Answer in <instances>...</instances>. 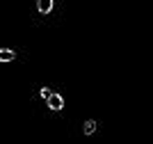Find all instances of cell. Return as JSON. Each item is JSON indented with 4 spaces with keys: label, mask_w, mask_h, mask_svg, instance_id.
Listing matches in <instances>:
<instances>
[{
    "label": "cell",
    "mask_w": 153,
    "mask_h": 144,
    "mask_svg": "<svg viewBox=\"0 0 153 144\" xmlns=\"http://www.w3.org/2000/svg\"><path fill=\"white\" fill-rule=\"evenodd\" d=\"M46 103H48V107H51L53 112H62V107H64V96H59V94H55V92H53V94L46 98Z\"/></svg>",
    "instance_id": "cell-1"
},
{
    "label": "cell",
    "mask_w": 153,
    "mask_h": 144,
    "mask_svg": "<svg viewBox=\"0 0 153 144\" xmlns=\"http://www.w3.org/2000/svg\"><path fill=\"white\" fill-rule=\"evenodd\" d=\"M82 133H85V135H94V133H96V121L94 119H87V121H85V126H82Z\"/></svg>",
    "instance_id": "cell-4"
},
{
    "label": "cell",
    "mask_w": 153,
    "mask_h": 144,
    "mask_svg": "<svg viewBox=\"0 0 153 144\" xmlns=\"http://www.w3.org/2000/svg\"><path fill=\"white\" fill-rule=\"evenodd\" d=\"M16 60V53L12 48H0V62H12Z\"/></svg>",
    "instance_id": "cell-3"
},
{
    "label": "cell",
    "mask_w": 153,
    "mask_h": 144,
    "mask_svg": "<svg viewBox=\"0 0 153 144\" xmlns=\"http://www.w3.org/2000/svg\"><path fill=\"white\" fill-rule=\"evenodd\" d=\"M37 9L41 14H51L53 12V0H37Z\"/></svg>",
    "instance_id": "cell-2"
},
{
    "label": "cell",
    "mask_w": 153,
    "mask_h": 144,
    "mask_svg": "<svg viewBox=\"0 0 153 144\" xmlns=\"http://www.w3.org/2000/svg\"><path fill=\"white\" fill-rule=\"evenodd\" d=\"M51 94H53V89H51V87H41V92H39V96H41V98H44V101L48 98V96H51Z\"/></svg>",
    "instance_id": "cell-5"
}]
</instances>
